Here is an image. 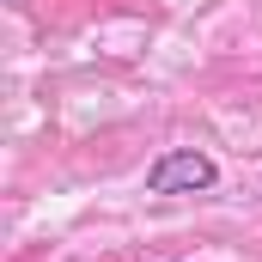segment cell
Listing matches in <instances>:
<instances>
[{
  "label": "cell",
  "instance_id": "obj_1",
  "mask_svg": "<svg viewBox=\"0 0 262 262\" xmlns=\"http://www.w3.org/2000/svg\"><path fill=\"white\" fill-rule=\"evenodd\" d=\"M220 183V165L195 152V146H177V152H159L152 171H146V189L152 195H195V189H213Z\"/></svg>",
  "mask_w": 262,
  "mask_h": 262
}]
</instances>
